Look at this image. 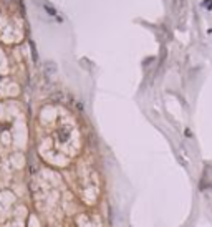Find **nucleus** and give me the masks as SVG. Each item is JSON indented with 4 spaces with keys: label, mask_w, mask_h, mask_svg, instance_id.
<instances>
[]
</instances>
